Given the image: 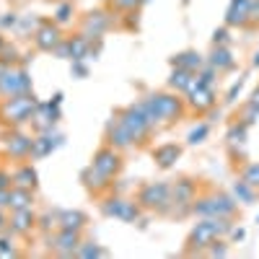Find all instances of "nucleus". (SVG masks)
Listing matches in <instances>:
<instances>
[{
  "label": "nucleus",
  "instance_id": "obj_7",
  "mask_svg": "<svg viewBox=\"0 0 259 259\" xmlns=\"http://www.w3.org/2000/svg\"><path fill=\"white\" fill-rule=\"evenodd\" d=\"M31 91V78L26 70H8L3 78H0V96H18V94H29Z\"/></svg>",
  "mask_w": 259,
  "mask_h": 259
},
{
  "label": "nucleus",
  "instance_id": "obj_28",
  "mask_svg": "<svg viewBox=\"0 0 259 259\" xmlns=\"http://www.w3.org/2000/svg\"><path fill=\"white\" fill-rule=\"evenodd\" d=\"M233 197L239 200V202H244V205L254 202V187L246 184L244 179H241V182H236V184H233Z\"/></svg>",
  "mask_w": 259,
  "mask_h": 259
},
{
  "label": "nucleus",
  "instance_id": "obj_24",
  "mask_svg": "<svg viewBox=\"0 0 259 259\" xmlns=\"http://www.w3.org/2000/svg\"><path fill=\"white\" fill-rule=\"evenodd\" d=\"M83 182H85V187L94 189V192H101V189L109 187V177H104L101 171L94 168V166H89V168L83 171Z\"/></svg>",
  "mask_w": 259,
  "mask_h": 259
},
{
  "label": "nucleus",
  "instance_id": "obj_44",
  "mask_svg": "<svg viewBox=\"0 0 259 259\" xmlns=\"http://www.w3.org/2000/svg\"><path fill=\"white\" fill-rule=\"evenodd\" d=\"M11 207V189H0V210Z\"/></svg>",
  "mask_w": 259,
  "mask_h": 259
},
{
  "label": "nucleus",
  "instance_id": "obj_8",
  "mask_svg": "<svg viewBox=\"0 0 259 259\" xmlns=\"http://www.w3.org/2000/svg\"><path fill=\"white\" fill-rule=\"evenodd\" d=\"M94 168H99L104 177H114L117 171H119V166H122V158H119V150L117 148H112V145H104V148H99L96 150V156H94V163H91Z\"/></svg>",
  "mask_w": 259,
  "mask_h": 259
},
{
  "label": "nucleus",
  "instance_id": "obj_26",
  "mask_svg": "<svg viewBox=\"0 0 259 259\" xmlns=\"http://www.w3.org/2000/svg\"><path fill=\"white\" fill-rule=\"evenodd\" d=\"M13 187H24V189H34L36 187V171L31 166H21L13 174Z\"/></svg>",
  "mask_w": 259,
  "mask_h": 259
},
{
  "label": "nucleus",
  "instance_id": "obj_13",
  "mask_svg": "<svg viewBox=\"0 0 259 259\" xmlns=\"http://www.w3.org/2000/svg\"><path fill=\"white\" fill-rule=\"evenodd\" d=\"M34 226H36V215H34L31 207L13 210V215H11V231H13L16 236H29Z\"/></svg>",
  "mask_w": 259,
  "mask_h": 259
},
{
  "label": "nucleus",
  "instance_id": "obj_4",
  "mask_svg": "<svg viewBox=\"0 0 259 259\" xmlns=\"http://www.w3.org/2000/svg\"><path fill=\"white\" fill-rule=\"evenodd\" d=\"M119 119H122V124L133 133V138H135V143H143L148 135H150V122L145 119V114L138 109V104H133V106H127V109H122L119 114H117Z\"/></svg>",
  "mask_w": 259,
  "mask_h": 259
},
{
  "label": "nucleus",
  "instance_id": "obj_14",
  "mask_svg": "<svg viewBox=\"0 0 259 259\" xmlns=\"http://www.w3.org/2000/svg\"><path fill=\"white\" fill-rule=\"evenodd\" d=\"M249 6H251V0H231V6L226 11V26L249 24Z\"/></svg>",
  "mask_w": 259,
  "mask_h": 259
},
{
  "label": "nucleus",
  "instance_id": "obj_50",
  "mask_svg": "<svg viewBox=\"0 0 259 259\" xmlns=\"http://www.w3.org/2000/svg\"><path fill=\"white\" fill-rule=\"evenodd\" d=\"M8 226V221H6V215H3V210H0V231H3Z\"/></svg>",
  "mask_w": 259,
  "mask_h": 259
},
{
  "label": "nucleus",
  "instance_id": "obj_52",
  "mask_svg": "<svg viewBox=\"0 0 259 259\" xmlns=\"http://www.w3.org/2000/svg\"><path fill=\"white\" fill-rule=\"evenodd\" d=\"M3 45H6V41H3V36H0V47H3Z\"/></svg>",
  "mask_w": 259,
  "mask_h": 259
},
{
  "label": "nucleus",
  "instance_id": "obj_27",
  "mask_svg": "<svg viewBox=\"0 0 259 259\" xmlns=\"http://www.w3.org/2000/svg\"><path fill=\"white\" fill-rule=\"evenodd\" d=\"M212 202H215V210H218V218H231L236 212V202L228 194H212Z\"/></svg>",
  "mask_w": 259,
  "mask_h": 259
},
{
  "label": "nucleus",
  "instance_id": "obj_3",
  "mask_svg": "<svg viewBox=\"0 0 259 259\" xmlns=\"http://www.w3.org/2000/svg\"><path fill=\"white\" fill-rule=\"evenodd\" d=\"M106 218H119L124 223H138L140 221V205L133 200H124V197H109L101 205Z\"/></svg>",
  "mask_w": 259,
  "mask_h": 259
},
{
  "label": "nucleus",
  "instance_id": "obj_6",
  "mask_svg": "<svg viewBox=\"0 0 259 259\" xmlns=\"http://www.w3.org/2000/svg\"><path fill=\"white\" fill-rule=\"evenodd\" d=\"M148 99L153 101L161 122H174V119H179V117L184 114V104H182V99L174 96V94H150Z\"/></svg>",
  "mask_w": 259,
  "mask_h": 259
},
{
  "label": "nucleus",
  "instance_id": "obj_25",
  "mask_svg": "<svg viewBox=\"0 0 259 259\" xmlns=\"http://www.w3.org/2000/svg\"><path fill=\"white\" fill-rule=\"evenodd\" d=\"M31 205H34V194H31V189H24V187H13V189H11V210L31 207Z\"/></svg>",
  "mask_w": 259,
  "mask_h": 259
},
{
  "label": "nucleus",
  "instance_id": "obj_32",
  "mask_svg": "<svg viewBox=\"0 0 259 259\" xmlns=\"http://www.w3.org/2000/svg\"><path fill=\"white\" fill-rule=\"evenodd\" d=\"M259 119V104L256 101H249L246 106H244V112H241V122L244 124H251V122H256Z\"/></svg>",
  "mask_w": 259,
  "mask_h": 259
},
{
  "label": "nucleus",
  "instance_id": "obj_53",
  "mask_svg": "<svg viewBox=\"0 0 259 259\" xmlns=\"http://www.w3.org/2000/svg\"><path fill=\"white\" fill-rule=\"evenodd\" d=\"M143 3H150V0H143Z\"/></svg>",
  "mask_w": 259,
  "mask_h": 259
},
{
  "label": "nucleus",
  "instance_id": "obj_1",
  "mask_svg": "<svg viewBox=\"0 0 259 259\" xmlns=\"http://www.w3.org/2000/svg\"><path fill=\"white\" fill-rule=\"evenodd\" d=\"M34 112H36V99H34L31 94L11 96V99L3 104V117H6V122H13V124L31 122Z\"/></svg>",
  "mask_w": 259,
  "mask_h": 259
},
{
  "label": "nucleus",
  "instance_id": "obj_21",
  "mask_svg": "<svg viewBox=\"0 0 259 259\" xmlns=\"http://www.w3.org/2000/svg\"><path fill=\"white\" fill-rule=\"evenodd\" d=\"M182 156V148L179 145H158L153 150V158L158 161L161 168H168V166H174V161Z\"/></svg>",
  "mask_w": 259,
  "mask_h": 259
},
{
  "label": "nucleus",
  "instance_id": "obj_30",
  "mask_svg": "<svg viewBox=\"0 0 259 259\" xmlns=\"http://www.w3.org/2000/svg\"><path fill=\"white\" fill-rule=\"evenodd\" d=\"M246 127H249V124L236 122V124L231 127V133H228V140H231L233 145H244V140H246Z\"/></svg>",
  "mask_w": 259,
  "mask_h": 259
},
{
  "label": "nucleus",
  "instance_id": "obj_2",
  "mask_svg": "<svg viewBox=\"0 0 259 259\" xmlns=\"http://www.w3.org/2000/svg\"><path fill=\"white\" fill-rule=\"evenodd\" d=\"M138 205L145 210H158L166 212L171 207V187L163 182H153V184H145L138 194Z\"/></svg>",
  "mask_w": 259,
  "mask_h": 259
},
{
  "label": "nucleus",
  "instance_id": "obj_51",
  "mask_svg": "<svg viewBox=\"0 0 259 259\" xmlns=\"http://www.w3.org/2000/svg\"><path fill=\"white\" fill-rule=\"evenodd\" d=\"M254 65H256V68H259V52L254 55Z\"/></svg>",
  "mask_w": 259,
  "mask_h": 259
},
{
  "label": "nucleus",
  "instance_id": "obj_37",
  "mask_svg": "<svg viewBox=\"0 0 259 259\" xmlns=\"http://www.w3.org/2000/svg\"><path fill=\"white\" fill-rule=\"evenodd\" d=\"M138 6H143V0H114V8L117 11H135Z\"/></svg>",
  "mask_w": 259,
  "mask_h": 259
},
{
  "label": "nucleus",
  "instance_id": "obj_10",
  "mask_svg": "<svg viewBox=\"0 0 259 259\" xmlns=\"http://www.w3.org/2000/svg\"><path fill=\"white\" fill-rule=\"evenodd\" d=\"M106 143H109L112 148H117V150H124V148H130V145H135V138H133V133L122 124V119L117 117V119H112L109 124H106Z\"/></svg>",
  "mask_w": 259,
  "mask_h": 259
},
{
  "label": "nucleus",
  "instance_id": "obj_15",
  "mask_svg": "<svg viewBox=\"0 0 259 259\" xmlns=\"http://www.w3.org/2000/svg\"><path fill=\"white\" fill-rule=\"evenodd\" d=\"M194 75H197V73L184 70V68H174V73H171V78H168V89L189 94V91L194 89V85L200 83V78H194Z\"/></svg>",
  "mask_w": 259,
  "mask_h": 259
},
{
  "label": "nucleus",
  "instance_id": "obj_45",
  "mask_svg": "<svg viewBox=\"0 0 259 259\" xmlns=\"http://www.w3.org/2000/svg\"><path fill=\"white\" fill-rule=\"evenodd\" d=\"M11 184H13L11 174L8 171H0V189H11Z\"/></svg>",
  "mask_w": 259,
  "mask_h": 259
},
{
  "label": "nucleus",
  "instance_id": "obj_41",
  "mask_svg": "<svg viewBox=\"0 0 259 259\" xmlns=\"http://www.w3.org/2000/svg\"><path fill=\"white\" fill-rule=\"evenodd\" d=\"M212 41H215V47H226L228 45V29H218L212 34Z\"/></svg>",
  "mask_w": 259,
  "mask_h": 259
},
{
  "label": "nucleus",
  "instance_id": "obj_31",
  "mask_svg": "<svg viewBox=\"0 0 259 259\" xmlns=\"http://www.w3.org/2000/svg\"><path fill=\"white\" fill-rule=\"evenodd\" d=\"M207 133H210V127H207V124H197V127H192V130H189V135H187V143L197 145V143H202V140L207 138Z\"/></svg>",
  "mask_w": 259,
  "mask_h": 259
},
{
  "label": "nucleus",
  "instance_id": "obj_47",
  "mask_svg": "<svg viewBox=\"0 0 259 259\" xmlns=\"http://www.w3.org/2000/svg\"><path fill=\"white\" fill-rule=\"evenodd\" d=\"M11 70V62H6V60H0V78H3L6 73Z\"/></svg>",
  "mask_w": 259,
  "mask_h": 259
},
{
  "label": "nucleus",
  "instance_id": "obj_36",
  "mask_svg": "<svg viewBox=\"0 0 259 259\" xmlns=\"http://www.w3.org/2000/svg\"><path fill=\"white\" fill-rule=\"evenodd\" d=\"M226 254H228V249H226V244L218 241V239L207 246V256H226Z\"/></svg>",
  "mask_w": 259,
  "mask_h": 259
},
{
  "label": "nucleus",
  "instance_id": "obj_29",
  "mask_svg": "<svg viewBox=\"0 0 259 259\" xmlns=\"http://www.w3.org/2000/svg\"><path fill=\"white\" fill-rule=\"evenodd\" d=\"M75 256H83V259H91V256H106V249L96 246V244H80Z\"/></svg>",
  "mask_w": 259,
  "mask_h": 259
},
{
  "label": "nucleus",
  "instance_id": "obj_17",
  "mask_svg": "<svg viewBox=\"0 0 259 259\" xmlns=\"http://www.w3.org/2000/svg\"><path fill=\"white\" fill-rule=\"evenodd\" d=\"M31 145H34V138H26V135H21V133H13L6 140V150H8L11 156H16V158L31 156Z\"/></svg>",
  "mask_w": 259,
  "mask_h": 259
},
{
  "label": "nucleus",
  "instance_id": "obj_35",
  "mask_svg": "<svg viewBox=\"0 0 259 259\" xmlns=\"http://www.w3.org/2000/svg\"><path fill=\"white\" fill-rule=\"evenodd\" d=\"M36 223H39L41 231H50L52 226H57V212H55V215H52V212H45L41 218H36Z\"/></svg>",
  "mask_w": 259,
  "mask_h": 259
},
{
  "label": "nucleus",
  "instance_id": "obj_40",
  "mask_svg": "<svg viewBox=\"0 0 259 259\" xmlns=\"http://www.w3.org/2000/svg\"><path fill=\"white\" fill-rule=\"evenodd\" d=\"M241 85H244V78H239V80L231 85V91H228V96H226V104H233V101H236V96L241 94Z\"/></svg>",
  "mask_w": 259,
  "mask_h": 259
},
{
  "label": "nucleus",
  "instance_id": "obj_39",
  "mask_svg": "<svg viewBox=\"0 0 259 259\" xmlns=\"http://www.w3.org/2000/svg\"><path fill=\"white\" fill-rule=\"evenodd\" d=\"M70 73H73L75 78H85V75H89V68H85V62H83V60H73Z\"/></svg>",
  "mask_w": 259,
  "mask_h": 259
},
{
  "label": "nucleus",
  "instance_id": "obj_33",
  "mask_svg": "<svg viewBox=\"0 0 259 259\" xmlns=\"http://www.w3.org/2000/svg\"><path fill=\"white\" fill-rule=\"evenodd\" d=\"M241 179L256 189V187H259V163H251V166H246V168H244V174H241Z\"/></svg>",
  "mask_w": 259,
  "mask_h": 259
},
{
  "label": "nucleus",
  "instance_id": "obj_20",
  "mask_svg": "<svg viewBox=\"0 0 259 259\" xmlns=\"http://www.w3.org/2000/svg\"><path fill=\"white\" fill-rule=\"evenodd\" d=\"M174 68H184V70H192V73H200L205 68V60L197 52H182V55L174 57Z\"/></svg>",
  "mask_w": 259,
  "mask_h": 259
},
{
  "label": "nucleus",
  "instance_id": "obj_22",
  "mask_svg": "<svg viewBox=\"0 0 259 259\" xmlns=\"http://www.w3.org/2000/svg\"><path fill=\"white\" fill-rule=\"evenodd\" d=\"M68 45H70V60H89L91 57V39L85 34L68 39Z\"/></svg>",
  "mask_w": 259,
  "mask_h": 259
},
{
  "label": "nucleus",
  "instance_id": "obj_34",
  "mask_svg": "<svg viewBox=\"0 0 259 259\" xmlns=\"http://www.w3.org/2000/svg\"><path fill=\"white\" fill-rule=\"evenodd\" d=\"M70 16H73V6H70V3H62V6L57 8V13H55V21H57V24H68Z\"/></svg>",
  "mask_w": 259,
  "mask_h": 259
},
{
  "label": "nucleus",
  "instance_id": "obj_48",
  "mask_svg": "<svg viewBox=\"0 0 259 259\" xmlns=\"http://www.w3.org/2000/svg\"><path fill=\"white\" fill-rule=\"evenodd\" d=\"M231 233H233V239H236V241H241V239H244V228H231Z\"/></svg>",
  "mask_w": 259,
  "mask_h": 259
},
{
  "label": "nucleus",
  "instance_id": "obj_43",
  "mask_svg": "<svg viewBox=\"0 0 259 259\" xmlns=\"http://www.w3.org/2000/svg\"><path fill=\"white\" fill-rule=\"evenodd\" d=\"M16 251H13V246H11V241L8 239H0V256H13Z\"/></svg>",
  "mask_w": 259,
  "mask_h": 259
},
{
  "label": "nucleus",
  "instance_id": "obj_46",
  "mask_svg": "<svg viewBox=\"0 0 259 259\" xmlns=\"http://www.w3.org/2000/svg\"><path fill=\"white\" fill-rule=\"evenodd\" d=\"M16 13H8L6 18H0V26H3V29H8V26H16Z\"/></svg>",
  "mask_w": 259,
  "mask_h": 259
},
{
  "label": "nucleus",
  "instance_id": "obj_42",
  "mask_svg": "<svg viewBox=\"0 0 259 259\" xmlns=\"http://www.w3.org/2000/svg\"><path fill=\"white\" fill-rule=\"evenodd\" d=\"M57 57H65V60H70V45H68V41H60V45L52 50Z\"/></svg>",
  "mask_w": 259,
  "mask_h": 259
},
{
  "label": "nucleus",
  "instance_id": "obj_49",
  "mask_svg": "<svg viewBox=\"0 0 259 259\" xmlns=\"http://www.w3.org/2000/svg\"><path fill=\"white\" fill-rule=\"evenodd\" d=\"M34 24H36V21H34V18H26V21H24V24H21V29H31Z\"/></svg>",
  "mask_w": 259,
  "mask_h": 259
},
{
  "label": "nucleus",
  "instance_id": "obj_12",
  "mask_svg": "<svg viewBox=\"0 0 259 259\" xmlns=\"http://www.w3.org/2000/svg\"><path fill=\"white\" fill-rule=\"evenodd\" d=\"M34 41L41 52H52L60 41H62V34H60V26L57 24H41L34 34Z\"/></svg>",
  "mask_w": 259,
  "mask_h": 259
},
{
  "label": "nucleus",
  "instance_id": "obj_19",
  "mask_svg": "<svg viewBox=\"0 0 259 259\" xmlns=\"http://www.w3.org/2000/svg\"><path fill=\"white\" fill-rule=\"evenodd\" d=\"M85 215L80 210H60L57 212V226L60 228H70V231H80L85 226Z\"/></svg>",
  "mask_w": 259,
  "mask_h": 259
},
{
  "label": "nucleus",
  "instance_id": "obj_5",
  "mask_svg": "<svg viewBox=\"0 0 259 259\" xmlns=\"http://www.w3.org/2000/svg\"><path fill=\"white\" fill-rule=\"evenodd\" d=\"M215 239H221L218 236V231H215V226H212V221L210 218H202V223H197L192 228V233H189V239H187V254H194V251H207V246L215 241Z\"/></svg>",
  "mask_w": 259,
  "mask_h": 259
},
{
  "label": "nucleus",
  "instance_id": "obj_18",
  "mask_svg": "<svg viewBox=\"0 0 259 259\" xmlns=\"http://www.w3.org/2000/svg\"><path fill=\"white\" fill-rule=\"evenodd\" d=\"M109 26V18H106V13L104 11H94V13H89L85 16V21H83V34L85 36H101V31Z\"/></svg>",
  "mask_w": 259,
  "mask_h": 259
},
{
  "label": "nucleus",
  "instance_id": "obj_38",
  "mask_svg": "<svg viewBox=\"0 0 259 259\" xmlns=\"http://www.w3.org/2000/svg\"><path fill=\"white\" fill-rule=\"evenodd\" d=\"M215 75H218V70L212 68V65H207V70H202V73H197V78H200V83L202 85H212V80H215Z\"/></svg>",
  "mask_w": 259,
  "mask_h": 259
},
{
  "label": "nucleus",
  "instance_id": "obj_23",
  "mask_svg": "<svg viewBox=\"0 0 259 259\" xmlns=\"http://www.w3.org/2000/svg\"><path fill=\"white\" fill-rule=\"evenodd\" d=\"M207 65H212V68L221 73V70H231L236 62H233V57H231V50H228V47H215V50H212V55H210V60H207Z\"/></svg>",
  "mask_w": 259,
  "mask_h": 259
},
{
  "label": "nucleus",
  "instance_id": "obj_16",
  "mask_svg": "<svg viewBox=\"0 0 259 259\" xmlns=\"http://www.w3.org/2000/svg\"><path fill=\"white\" fill-rule=\"evenodd\" d=\"M57 145H62V135H52V130H50V133L34 138L31 156H34V158H45V156H50V153H52V150H55Z\"/></svg>",
  "mask_w": 259,
  "mask_h": 259
},
{
  "label": "nucleus",
  "instance_id": "obj_11",
  "mask_svg": "<svg viewBox=\"0 0 259 259\" xmlns=\"http://www.w3.org/2000/svg\"><path fill=\"white\" fill-rule=\"evenodd\" d=\"M187 96H189L187 104L192 106L194 112H207V109H212V106H215V91H212V85H202V83H197Z\"/></svg>",
  "mask_w": 259,
  "mask_h": 259
},
{
  "label": "nucleus",
  "instance_id": "obj_9",
  "mask_svg": "<svg viewBox=\"0 0 259 259\" xmlns=\"http://www.w3.org/2000/svg\"><path fill=\"white\" fill-rule=\"evenodd\" d=\"M80 231H70V228H60V233L52 239V249L60 256H75L78 246H80Z\"/></svg>",
  "mask_w": 259,
  "mask_h": 259
}]
</instances>
